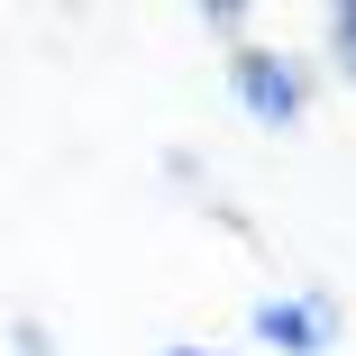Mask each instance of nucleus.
<instances>
[{"label":"nucleus","instance_id":"1","mask_svg":"<svg viewBox=\"0 0 356 356\" xmlns=\"http://www.w3.org/2000/svg\"><path fill=\"white\" fill-rule=\"evenodd\" d=\"M229 101L256 128H302L311 119V74H302V55H283V46H238L229 55Z\"/></svg>","mask_w":356,"mask_h":356},{"label":"nucleus","instance_id":"2","mask_svg":"<svg viewBox=\"0 0 356 356\" xmlns=\"http://www.w3.org/2000/svg\"><path fill=\"white\" fill-rule=\"evenodd\" d=\"M247 338L274 356H329L338 347V302L329 293H265L247 311Z\"/></svg>","mask_w":356,"mask_h":356},{"label":"nucleus","instance_id":"5","mask_svg":"<svg viewBox=\"0 0 356 356\" xmlns=\"http://www.w3.org/2000/svg\"><path fill=\"white\" fill-rule=\"evenodd\" d=\"M165 356H229V347H165Z\"/></svg>","mask_w":356,"mask_h":356},{"label":"nucleus","instance_id":"4","mask_svg":"<svg viewBox=\"0 0 356 356\" xmlns=\"http://www.w3.org/2000/svg\"><path fill=\"white\" fill-rule=\"evenodd\" d=\"M19 356H46V329L37 320H19Z\"/></svg>","mask_w":356,"mask_h":356},{"label":"nucleus","instance_id":"3","mask_svg":"<svg viewBox=\"0 0 356 356\" xmlns=\"http://www.w3.org/2000/svg\"><path fill=\"white\" fill-rule=\"evenodd\" d=\"M329 64L356 83V0H338V10H329Z\"/></svg>","mask_w":356,"mask_h":356}]
</instances>
